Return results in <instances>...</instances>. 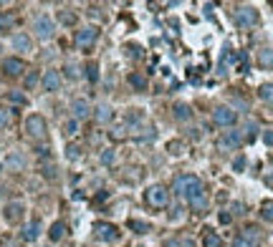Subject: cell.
Segmentation results:
<instances>
[{
    "label": "cell",
    "instance_id": "cell-1",
    "mask_svg": "<svg viewBox=\"0 0 273 247\" xmlns=\"http://www.w3.org/2000/svg\"><path fill=\"white\" fill-rule=\"evenodd\" d=\"M26 134L33 139V141H40V139H46V134H48V126H46V119L40 116V114H31L26 119Z\"/></svg>",
    "mask_w": 273,
    "mask_h": 247
},
{
    "label": "cell",
    "instance_id": "cell-2",
    "mask_svg": "<svg viewBox=\"0 0 273 247\" xmlns=\"http://www.w3.org/2000/svg\"><path fill=\"white\" fill-rule=\"evenodd\" d=\"M233 20H235L238 28H250V26L258 23V10L250 8V5H240V8H235Z\"/></svg>",
    "mask_w": 273,
    "mask_h": 247
},
{
    "label": "cell",
    "instance_id": "cell-3",
    "mask_svg": "<svg viewBox=\"0 0 273 247\" xmlns=\"http://www.w3.org/2000/svg\"><path fill=\"white\" fill-rule=\"evenodd\" d=\"M96 38H99V28L96 26H86V28H81V31H76V35H74V43L81 48V51H89L94 43H96Z\"/></svg>",
    "mask_w": 273,
    "mask_h": 247
},
{
    "label": "cell",
    "instance_id": "cell-4",
    "mask_svg": "<svg viewBox=\"0 0 273 247\" xmlns=\"http://www.w3.org/2000/svg\"><path fill=\"white\" fill-rule=\"evenodd\" d=\"M240 144H243V131H238V129L225 131L223 137L218 139V149L220 151H235Z\"/></svg>",
    "mask_w": 273,
    "mask_h": 247
},
{
    "label": "cell",
    "instance_id": "cell-5",
    "mask_svg": "<svg viewBox=\"0 0 273 247\" xmlns=\"http://www.w3.org/2000/svg\"><path fill=\"white\" fill-rule=\"evenodd\" d=\"M147 202H150L152 207L162 210V207H167V202H170V192H167L162 184H155V187L147 189Z\"/></svg>",
    "mask_w": 273,
    "mask_h": 247
},
{
    "label": "cell",
    "instance_id": "cell-6",
    "mask_svg": "<svg viewBox=\"0 0 273 247\" xmlns=\"http://www.w3.org/2000/svg\"><path fill=\"white\" fill-rule=\"evenodd\" d=\"M33 33H36L40 40L53 38V18H48V15H38V18H36V23H33Z\"/></svg>",
    "mask_w": 273,
    "mask_h": 247
},
{
    "label": "cell",
    "instance_id": "cell-7",
    "mask_svg": "<svg viewBox=\"0 0 273 247\" xmlns=\"http://www.w3.org/2000/svg\"><path fill=\"white\" fill-rule=\"evenodd\" d=\"M213 121H215L218 126H235L238 114H235L233 108H228V106H218V108L213 111Z\"/></svg>",
    "mask_w": 273,
    "mask_h": 247
},
{
    "label": "cell",
    "instance_id": "cell-8",
    "mask_svg": "<svg viewBox=\"0 0 273 247\" xmlns=\"http://www.w3.org/2000/svg\"><path fill=\"white\" fill-rule=\"evenodd\" d=\"M197 182H200V179H197L195 174H180V176L175 179V182H172V192H175V194H182V197H185V194L190 192V189H193V187H195Z\"/></svg>",
    "mask_w": 273,
    "mask_h": 247
},
{
    "label": "cell",
    "instance_id": "cell-9",
    "mask_svg": "<svg viewBox=\"0 0 273 247\" xmlns=\"http://www.w3.org/2000/svg\"><path fill=\"white\" fill-rule=\"evenodd\" d=\"M94 235L99 240H104V242H117L119 240V230L114 227V224H109V222H96L94 224Z\"/></svg>",
    "mask_w": 273,
    "mask_h": 247
},
{
    "label": "cell",
    "instance_id": "cell-10",
    "mask_svg": "<svg viewBox=\"0 0 273 247\" xmlns=\"http://www.w3.org/2000/svg\"><path fill=\"white\" fill-rule=\"evenodd\" d=\"M23 212H26L23 202H8L5 210H3V217H5L8 224H18L20 219H23Z\"/></svg>",
    "mask_w": 273,
    "mask_h": 247
},
{
    "label": "cell",
    "instance_id": "cell-11",
    "mask_svg": "<svg viewBox=\"0 0 273 247\" xmlns=\"http://www.w3.org/2000/svg\"><path fill=\"white\" fill-rule=\"evenodd\" d=\"M185 197H187V202H190L195 210H205L207 207V199H205V192H202V182H197Z\"/></svg>",
    "mask_w": 273,
    "mask_h": 247
},
{
    "label": "cell",
    "instance_id": "cell-12",
    "mask_svg": "<svg viewBox=\"0 0 273 247\" xmlns=\"http://www.w3.org/2000/svg\"><path fill=\"white\" fill-rule=\"evenodd\" d=\"M26 169V156L20 154V151H13L5 156V162H3V172H23Z\"/></svg>",
    "mask_w": 273,
    "mask_h": 247
},
{
    "label": "cell",
    "instance_id": "cell-13",
    "mask_svg": "<svg viewBox=\"0 0 273 247\" xmlns=\"http://www.w3.org/2000/svg\"><path fill=\"white\" fill-rule=\"evenodd\" d=\"M3 71L8 76H20V73L26 71V61L23 58H5L3 61Z\"/></svg>",
    "mask_w": 273,
    "mask_h": 247
},
{
    "label": "cell",
    "instance_id": "cell-14",
    "mask_svg": "<svg viewBox=\"0 0 273 247\" xmlns=\"http://www.w3.org/2000/svg\"><path fill=\"white\" fill-rule=\"evenodd\" d=\"M20 237H23V242H36L40 237V219H31L20 232Z\"/></svg>",
    "mask_w": 273,
    "mask_h": 247
},
{
    "label": "cell",
    "instance_id": "cell-15",
    "mask_svg": "<svg viewBox=\"0 0 273 247\" xmlns=\"http://www.w3.org/2000/svg\"><path fill=\"white\" fill-rule=\"evenodd\" d=\"M40 83H43V88H46L48 94H53V91H58V88H61V73L58 71H46L43 78H40Z\"/></svg>",
    "mask_w": 273,
    "mask_h": 247
},
{
    "label": "cell",
    "instance_id": "cell-16",
    "mask_svg": "<svg viewBox=\"0 0 273 247\" xmlns=\"http://www.w3.org/2000/svg\"><path fill=\"white\" fill-rule=\"evenodd\" d=\"M71 111H74V119H76V121H81V119H89L91 106H89V101H86V99H76V101L71 104Z\"/></svg>",
    "mask_w": 273,
    "mask_h": 247
},
{
    "label": "cell",
    "instance_id": "cell-17",
    "mask_svg": "<svg viewBox=\"0 0 273 247\" xmlns=\"http://www.w3.org/2000/svg\"><path fill=\"white\" fill-rule=\"evenodd\" d=\"M112 116H114V111H112V106H109V104H99V106L94 108V119H96L99 124L112 121Z\"/></svg>",
    "mask_w": 273,
    "mask_h": 247
},
{
    "label": "cell",
    "instance_id": "cell-18",
    "mask_svg": "<svg viewBox=\"0 0 273 247\" xmlns=\"http://www.w3.org/2000/svg\"><path fill=\"white\" fill-rule=\"evenodd\" d=\"M13 48H15V51H31V48H33V40H31L26 33H15V35H13Z\"/></svg>",
    "mask_w": 273,
    "mask_h": 247
},
{
    "label": "cell",
    "instance_id": "cell-19",
    "mask_svg": "<svg viewBox=\"0 0 273 247\" xmlns=\"http://www.w3.org/2000/svg\"><path fill=\"white\" fill-rule=\"evenodd\" d=\"M172 114H175L177 121H190V119H193V108L187 106V104H175Z\"/></svg>",
    "mask_w": 273,
    "mask_h": 247
},
{
    "label": "cell",
    "instance_id": "cell-20",
    "mask_svg": "<svg viewBox=\"0 0 273 247\" xmlns=\"http://www.w3.org/2000/svg\"><path fill=\"white\" fill-rule=\"evenodd\" d=\"M64 235H66V224H64V222H53L51 230H48L51 242H61V240H64Z\"/></svg>",
    "mask_w": 273,
    "mask_h": 247
},
{
    "label": "cell",
    "instance_id": "cell-21",
    "mask_svg": "<svg viewBox=\"0 0 273 247\" xmlns=\"http://www.w3.org/2000/svg\"><path fill=\"white\" fill-rule=\"evenodd\" d=\"M127 224H129V230L137 232V235H147V232L152 230V227H150V222H144V219H129Z\"/></svg>",
    "mask_w": 273,
    "mask_h": 247
},
{
    "label": "cell",
    "instance_id": "cell-22",
    "mask_svg": "<svg viewBox=\"0 0 273 247\" xmlns=\"http://www.w3.org/2000/svg\"><path fill=\"white\" fill-rule=\"evenodd\" d=\"M258 63L263 69H273V48H261L258 51Z\"/></svg>",
    "mask_w": 273,
    "mask_h": 247
},
{
    "label": "cell",
    "instance_id": "cell-23",
    "mask_svg": "<svg viewBox=\"0 0 273 247\" xmlns=\"http://www.w3.org/2000/svg\"><path fill=\"white\" fill-rule=\"evenodd\" d=\"M129 83H132V88H137V91H147V76H142V73H132Z\"/></svg>",
    "mask_w": 273,
    "mask_h": 247
},
{
    "label": "cell",
    "instance_id": "cell-24",
    "mask_svg": "<svg viewBox=\"0 0 273 247\" xmlns=\"http://www.w3.org/2000/svg\"><path fill=\"white\" fill-rule=\"evenodd\" d=\"M202 245H205V247H223V240H220L215 232H210V230H207V235H205Z\"/></svg>",
    "mask_w": 273,
    "mask_h": 247
},
{
    "label": "cell",
    "instance_id": "cell-25",
    "mask_svg": "<svg viewBox=\"0 0 273 247\" xmlns=\"http://www.w3.org/2000/svg\"><path fill=\"white\" fill-rule=\"evenodd\" d=\"M258 96H261L263 101L273 104V83H263V86L258 88Z\"/></svg>",
    "mask_w": 273,
    "mask_h": 247
},
{
    "label": "cell",
    "instance_id": "cell-26",
    "mask_svg": "<svg viewBox=\"0 0 273 247\" xmlns=\"http://www.w3.org/2000/svg\"><path fill=\"white\" fill-rule=\"evenodd\" d=\"M243 240H245V242H250V245L256 247V242H258V227H253V224H250V227H245Z\"/></svg>",
    "mask_w": 273,
    "mask_h": 247
},
{
    "label": "cell",
    "instance_id": "cell-27",
    "mask_svg": "<svg viewBox=\"0 0 273 247\" xmlns=\"http://www.w3.org/2000/svg\"><path fill=\"white\" fill-rule=\"evenodd\" d=\"M8 101L15 104V106H26V104H28L26 94H20V91H10V94H8Z\"/></svg>",
    "mask_w": 273,
    "mask_h": 247
},
{
    "label": "cell",
    "instance_id": "cell-28",
    "mask_svg": "<svg viewBox=\"0 0 273 247\" xmlns=\"http://www.w3.org/2000/svg\"><path fill=\"white\" fill-rule=\"evenodd\" d=\"M10 119H13V111L5 108V106H0V129L10 126Z\"/></svg>",
    "mask_w": 273,
    "mask_h": 247
},
{
    "label": "cell",
    "instance_id": "cell-29",
    "mask_svg": "<svg viewBox=\"0 0 273 247\" xmlns=\"http://www.w3.org/2000/svg\"><path fill=\"white\" fill-rule=\"evenodd\" d=\"M261 217L268 219V222H273V202L271 199H266L263 205H261Z\"/></svg>",
    "mask_w": 273,
    "mask_h": 247
},
{
    "label": "cell",
    "instance_id": "cell-30",
    "mask_svg": "<svg viewBox=\"0 0 273 247\" xmlns=\"http://www.w3.org/2000/svg\"><path fill=\"white\" fill-rule=\"evenodd\" d=\"M83 71H86V78H89L91 83L99 81V66H96V63H86V69H83Z\"/></svg>",
    "mask_w": 273,
    "mask_h": 247
},
{
    "label": "cell",
    "instance_id": "cell-31",
    "mask_svg": "<svg viewBox=\"0 0 273 247\" xmlns=\"http://www.w3.org/2000/svg\"><path fill=\"white\" fill-rule=\"evenodd\" d=\"M64 134H66V137H76V134H78V121H76V119H69V121L64 124Z\"/></svg>",
    "mask_w": 273,
    "mask_h": 247
},
{
    "label": "cell",
    "instance_id": "cell-32",
    "mask_svg": "<svg viewBox=\"0 0 273 247\" xmlns=\"http://www.w3.org/2000/svg\"><path fill=\"white\" fill-rule=\"evenodd\" d=\"M61 23H64V26H74V23H76V13H71V10H61Z\"/></svg>",
    "mask_w": 273,
    "mask_h": 247
},
{
    "label": "cell",
    "instance_id": "cell-33",
    "mask_svg": "<svg viewBox=\"0 0 273 247\" xmlns=\"http://www.w3.org/2000/svg\"><path fill=\"white\" fill-rule=\"evenodd\" d=\"M66 156H69L71 162H76L78 156H81V149H78L76 144H69V146H66Z\"/></svg>",
    "mask_w": 273,
    "mask_h": 247
},
{
    "label": "cell",
    "instance_id": "cell-34",
    "mask_svg": "<svg viewBox=\"0 0 273 247\" xmlns=\"http://www.w3.org/2000/svg\"><path fill=\"white\" fill-rule=\"evenodd\" d=\"M124 119H127V124H139L142 121V111H127V116H124Z\"/></svg>",
    "mask_w": 273,
    "mask_h": 247
},
{
    "label": "cell",
    "instance_id": "cell-35",
    "mask_svg": "<svg viewBox=\"0 0 273 247\" xmlns=\"http://www.w3.org/2000/svg\"><path fill=\"white\" fill-rule=\"evenodd\" d=\"M10 26H13V15L0 13V31H5V28H10Z\"/></svg>",
    "mask_w": 273,
    "mask_h": 247
},
{
    "label": "cell",
    "instance_id": "cell-36",
    "mask_svg": "<svg viewBox=\"0 0 273 247\" xmlns=\"http://www.w3.org/2000/svg\"><path fill=\"white\" fill-rule=\"evenodd\" d=\"M114 156H117V154H114V149H107V151L101 154V164H107V167H109V164H114Z\"/></svg>",
    "mask_w": 273,
    "mask_h": 247
},
{
    "label": "cell",
    "instance_id": "cell-37",
    "mask_svg": "<svg viewBox=\"0 0 273 247\" xmlns=\"http://www.w3.org/2000/svg\"><path fill=\"white\" fill-rule=\"evenodd\" d=\"M38 81H40V78H38V73H36V71H31V73L26 76V88H33Z\"/></svg>",
    "mask_w": 273,
    "mask_h": 247
},
{
    "label": "cell",
    "instance_id": "cell-38",
    "mask_svg": "<svg viewBox=\"0 0 273 247\" xmlns=\"http://www.w3.org/2000/svg\"><path fill=\"white\" fill-rule=\"evenodd\" d=\"M109 137H112V139H114V141H121V139H127V134H124V129H121V126H119V129H114V131H112V134H109Z\"/></svg>",
    "mask_w": 273,
    "mask_h": 247
},
{
    "label": "cell",
    "instance_id": "cell-39",
    "mask_svg": "<svg viewBox=\"0 0 273 247\" xmlns=\"http://www.w3.org/2000/svg\"><path fill=\"white\" fill-rule=\"evenodd\" d=\"M64 71H66V76H69V78H78V69H76L74 63H69V66H66Z\"/></svg>",
    "mask_w": 273,
    "mask_h": 247
},
{
    "label": "cell",
    "instance_id": "cell-40",
    "mask_svg": "<svg viewBox=\"0 0 273 247\" xmlns=\"http://www.w3.org/2000/svg\"><path fill=\"white\" fill-rule=\"evenodd\" d=\"M43 174H46L48 179H53V176H56V164H43Z\"/></svg>",
    "mask_w": 273,
    "mask_h": 247
},
{
    "label": "cell",
    "instance_id": "cell-41",
    "mask_svg": "<svg viewBox=\"0 0 273 247\" xmlns=\"http://www.w3.org/2000/svg\"><path fill=\"white\" fill-rule=\"evenodd\" d=\"M233 169H235V172H243V169H245V156H238V159L233 162Z\"/></svg>",
    "mask_w": 273,
    "mask_h": 247
},
{
    "label": "cell",
    "instance_id": "cell-42",
    "mask_svg": "<svg viewBox=\"0 0 273 247\" xmlns=\"http://www.w3.org/2000/svg\"><path fill=\"white\" fill-rule=\"evenodd\" d=\"M245 131H248V139H256V131H258V126H256L253 121H250V124L245 126Z\"/></svg>",
    "mask_w": 273,
    "mask_h": 247
},
{
    "label": "cell",
    "instance_id": "cell-43",
    "mask_svg": "<svg viewBox=\"0 0 273 247\" xmlns=\"http://www.w3.org/2000/svg\"><path fill=\"white\" fill-rule=\"evenodd\" d=\"M263 141H266L268 146H273V129H268V131H263Z\"/></svg>",
    "mask_w": 273,
    "mask_h": 247
},
{
    "label": "cell",
    "instance_id": "cell-44",
    "mask_svg": "<svg viewBox=\"0 0 273 247\" xmlns=\"http://www.w3.org/2000/svg\"><path fill=\"white\" fill-rule=\"evenodd\" d=\"M233 247H253L250 242H245L243 237H235V242H233Z\"/></svg>",
    "mask_w": 273,
    "mask_h": 247
},
{
    "label": "cell",
    "instance_id": "cell-45",
    "mask_svg": "<svg viewBox=\"0 0 273 247\" xmlns=\"http://www.w3.org/2000/svg\"><path fill=\"white\" fill-rule=\"evenodd\" d=\"M230 219H233V217H230L228 212H220V222H223V224H230Z\"/></svg>",
    "mask_w": 273,
    "mask_h": 247
},
{
    "label": "cell",
    "instance_id": "cell-46",
    "mask_svg": "<svg viewBox=\"0 0 273 247\" xmlns=\"http://www.w3.org/2000/svg\"><path fill=\"white\" fill-rule=\"evenodd\" d=\"M266 182H268V184L273 187V174H271V176H266Z\"/></svg>",
    "mask_w": 273,
    "mask_h": 247
},
{
    "label": "cell",
    "instance_id": "cell-47",
    "mask_svg": "<svg viewBox=\"0 0 273 247\" xmlns=\"http://www.w3.org/2000/svg\"><path fill=\"white\" fill-rule=\"evenodd\" d=\"M167 247H180V245H177V242H170V245H167Z\"/></svg>",
    "mask_w": 273,
    "mask_h": 247
},
{
    "label": "cell",
    "instance_id": "cell-48",
    "mask_svg": "<svg viewBox=\"0 0 273 247\" xmlns=\"http://www.w3.org/2000/svg\"><path fill=\"white\" fill-rule=\"evenodd\" d=\"M0 56H3V43H0Z\"/></svg>",
    "mask_w": 273,
    "mask_h": 247
}]
</instances>
